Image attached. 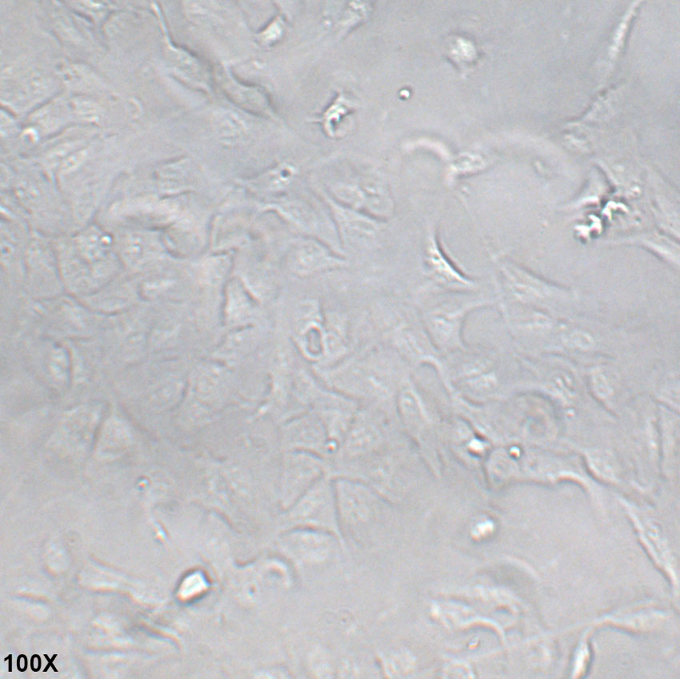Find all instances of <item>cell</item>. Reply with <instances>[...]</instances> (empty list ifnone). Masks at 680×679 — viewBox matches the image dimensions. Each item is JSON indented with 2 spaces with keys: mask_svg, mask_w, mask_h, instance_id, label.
<instances>
[{
  "mask_svg": "<svg viewBox=\"0 0 680 679\" xmlns=\"http://www.w3.org/2000/svg\"><path fill=\"white\" fill-rule=\"evenodd\" d=\"M478 305H446L429 309L424 314L422 323L441 354L452 356L468 350L463 338V329L468 314Z\"/></svg>",
  "mask_w": 680,
  "mask_h": 679,
  "instance_id": "obj_1",
  "label": "cell"
},
{
  "mask_svg": "<svg viewBox=\"0 0 680 679\" xmlns=\"http://www.w3.org/2000/svg\"><path fill=\"white\" fill-rule=\"evenodd\" d=\"M17 666H18L19 671H20L22 672H24V671H25L27 670V657L25 655H20L19 657L18 662H17Z\"/></svg>",
  "mask_w": 680,
  "mask_h": 679,
  "instance_id": "obj_9",
  "label": "cell"
},
{
  "mask_svg": "<svg viewBox=\"0 0 680 679\" xmlns=\"http://www.w3.org/2000/svg\"><path fill=\"white\" fill-rule=\"evenodd\" d=\"M328 203L344 238L363 241V238L368 239L374 235L375 226L372 219L335 201L329 200Z\"/></svg>",
  "mask_w": 680,
  "mask_h": 679,
  "instance_id": "obj_4",
  "label": "cell"
},
{
  "mask_svg": "<svg viewBox=\"0 0 680 679\" xmlns=\"http://www.w3.org/2000/svg\"><path fill=\"white\" fill-rule=\"evenodd\" d=\"M124 252L126 258L131 263H139L146 256L145 242L140 237H131L126 240Z\"/></svg>",
  "mask_w": 680,
  "mask_h": 679,
  "instance_id": "obj_6",
  "label": "cell"
},
{
  "mask_svg": "<svg viewBox=\"0 0 680 679\" xmlns=\"http://www.w3.org/2000/svg\"><path fill=\"white\" fill-rule=\"evenodd\" d=\"M109 244L110 241L108 237L103 236L96 231L85 234L80 240L82 251L87 257L92 259L101 257L106 251Z\"/></svg>",
  "mask_w": 680,
  "mask_h": 679,
  "instance_id": "obj_5",
  "label": "cell"
},
{
  "mask_svg": "<svg viewBox=\"0 0 680 679\" xmlns=\"http://www.w3.org/2000/svg\"><path fill=\"white\" fill-rule=\"evenodd\" d=\"M84 157L85 153L76 154L73 157H71L64 166V172H69V170L75 168L82 161Z\"/></svg>",
  "mask_w": 680,
  "mask_h": 679,
  "instance_id": "obj_7",
  "label": "cell"
},
{
  "mask_svg": "<svg viewBox=\"0 0 680 679\" xmlns=\"http://www.w3.org/2000/svg\"><path fill=\"white\" fill-rule=\"evenodd\" d=\"M31 665L32 671H34L35 672L40 671L41 668V659L40 658V656L37 655L33 656Z\"/></svg>",
  "mask_w": 680,
  "mask_h": 679,
  "instance_id": "obj_8",
  "label": "cell"
},
{
  "mask_svg": "<svg viewBox=\"0 0 680 679\" xmlns=\"http://www.w3.org/2000/svg\"><path fill=\"white\" fill-rule=\"evenodd\" d=\"M340 259L334 257L319 242H303L292 256V268L301 275H309L340 265Z\"/></svg>",
  "mask_w": 680,
  "mask_h": 679,
  "instance_id": "obj_3",
  "label": "cell"
},
{
  "mask_svg": "<svg viewBox=\"0 0 680 679\" xmlns=\"http://www.w3.org/2000/svg\"><path fill=\"white\" fill-rule=\"evenodd\" d=\"M390 338L396 351L408 362L428 363L445 371L444 358L431 341L423 323L412 318H400L392 325Z\"/></svg>",
  "mask_w": 680,
  "mask_h": 679,
  "instance_id": "obj_2",
  "label": "cell"
}]
</instances>
